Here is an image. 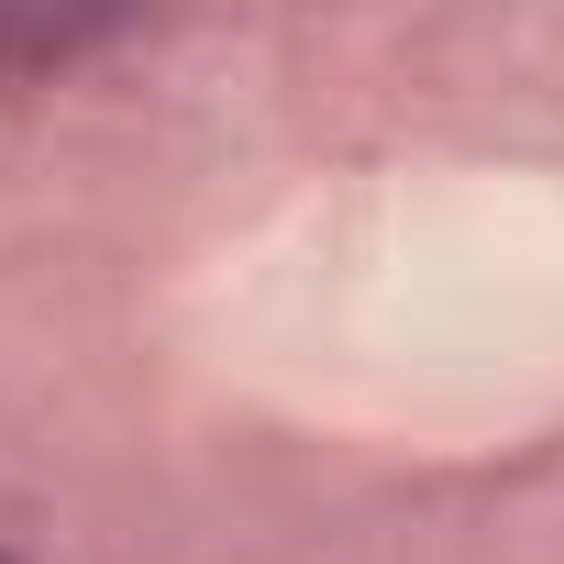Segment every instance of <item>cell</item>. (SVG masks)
<instances>
[{
	"mask_svg": "<svg viewBox=\"0 0 564 564\" xmlns=\"http://www.w3.org/2000/svg\"><path fill=\"white\" fill-rule=\"evenodd\" d=\"M0 564H12V553H0Z\"/></svg>",
	"mask_w": 564,
	"mask_h": 564,
	"instance_id": "cell-1",
	"label": "cell"
}]
</instances>
